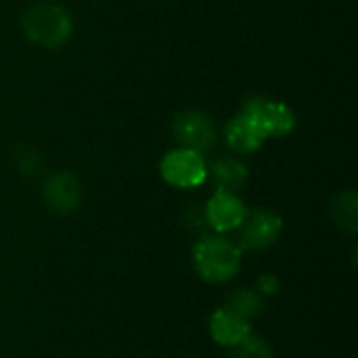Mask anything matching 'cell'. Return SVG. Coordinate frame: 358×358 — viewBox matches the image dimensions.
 <instances>
[{"instance_id":"cell-1","label":"cell","mask_w":358,"mask_h":358,"mask_svg":"<svg viewBox=\"0 0 358 358\" xmlns=\"http://www.w3.org/2000/svg\"><path fill=\"white\" fill-rule=\"evenodd\" d=\"M193 266L195 273L210 285H222L237 277L241 271L243 252L235 241L224 235H201L193 245Z\"/></svg>"},{"instance_id":"cell-2","label":"cell","mask_w":358,"mask_h":358,"mask_svg":"<svg viewBox=\"0 0 358 358\" xmlns=\"http://www.w3.org/2000/svg\"><path fill=\"white\" fill-rule=\"evenodd\" d=\"M23 36L42 48H61L73 31L69 10L57 2L40 0L29 4L21 15Z\"/></svg>"},{"instance_id":"cell-3","label":"cell","mask_w":358,"mask_h":358,"mask_svg":"<svg viewBox=\"0 0 358 358\" xmlns=\"http://www.w3.org/2000/svg\"><path fill=\"white\" fill-rule=\"evenodd\" d=\"M283 233V218L268 208L248 210L245 220L237 229V248L241 252H264L273 248Z\"/></svg>"},{"instance_id":"cell-4","label":"cell","mask_w":358,"mask_h":358,"mask_svg":"<svg viewBox=\"0 0 358 358\" xmlns=\"http://www.w3.org/2000/svg\"><path fill=\"white\" fill-rule=\"evenodd\" d=\"M239 111L252 115L264 130L266 138L287 136L296 130V124H298L296 111L289 105L268 99V96H262V94L248 96Z\"/></svg>"},{"instance_id":"cell-5","label":"cell","mask_w":358,"mask_h":358,"mask_svg":"<svg viewBox=\"0 0 358 358\" xmlns=\"http://www.w3.org/2000/svg\"><path fill=\"white\" fill-rule=\"evenodd\" d=\"M162 178L176 189H195L208 178V164L201 153L176 147L162 157Z\"/></svg>"},{"instance_id":"cell-6","label":"cell","mask_w":358,"mask_h":358,"mask_svg":"<svg viewBox=\"0 0 358 358\" xmlns=\"http://www.w3.org/2000/svg\"><path fill=\"white\" fill-rule=\"evenodd\" d=\"M172 132L178 147L197 151L201 155L218 143V128L212 115L199 109H187L176 113L172 122Z\"/></svg>"},{"instance_id":"cell-7","label":"cell","mask_w":358,"mask_h":358,"mask_svg":"<svg viewBox=\"0 0 358 358\" xmlns=\"http://www.w3.org/2000/svg\"><path fill=\"white\" fill-rule=\"evenodd\" d=\"M203 212H206L208 227L214 229L218 235H224L241 227V222L248 216V206L235 193L216 191L203 206Z\"/></svg>"},{"instance_id":"cell-8","label":"cell","mask_w":358,"mask_h":358,"mask_svg":"<svg viewBox=\"0 0 358 358\" xmlns=\"http://www.w3.org/2000/svg\"><path fill=\"white\" fill-rule=\"evenodd\" d=\"M42 199L52 214H73L82 203V185L71 172H57L46 178L42 187Z\"/></svg>"},{"instance_id":"cell-9","label":"cell","mask_w":358,"mask_h":358,"mask_svg":"<svg viewBox=\"0 0 358 358\" xmlns=\"http://www.w3.org/2000/svg\"><path fill=\"white\" fill-rule=\"evenodd\" d=\"M222 134H224L227 147L239 155H250V153L258 151L268 141L264 130L260 128V124L243 111H239L235 117H231L227 122Z\"/></svg>"},{"instance_id":"cell-10","label":"cell","mask_w":358,"mask_h":358,"mask_svg":"<svg viewBox=\"0 0 358 358\" xmlns=\"http://www.w3.org/2000/svg\"><path fill=\"white\" fill-rule=\"evenodd\" d=\"M210 336L218 346L231 348L235 344H239L243 338H248L252 334V323L243 317H239L237 313H233L227 306H220L212 313L210 317Z\"/></svg>"},{"instance_id":"cell-11","label":"cell","mask_w":358,"mask_h":358,"mask_svg":"<svg viewBox=\"0 0 358 358\" xmlns=\"http://www.w3.org/2000/svg\"><path fill=\"white\" fill-rule=\"evenodd\" d=\"M208 176L212 180V185L216 187V191H224V193H239L250 178V170L248 166L237 159V157H218L210 168H208Z\"/></svg>"},{"instance_id":"cell-12","label":"cell","mask_w":358,"mask_h":358,"mask_svg":"<svg viewBox=\"0 0 358 358\" xmlns=\"http://www.w3.org/2000/svg\"><path fill=\"white\" fill-rule=\"evenodd\" d=\"M224 306L252 323L256 317H260L264 313L266 298L256 287H237L235 292H231V296L227 298Z\"/></svg>"},{"instance_id":"cell-13","label":"cell","mask_w":358,"mask_h":358,"mask_svg":"<svg viewBox=\"0 0 358 358\" xmlns=\"http://www.w3.org/2000/svg\"><path fill=\"white\" fill-rule=\"evenodd\" d=\"M331 218L338 229L355 235L358 233V195L357 191L348 189L334 197L331 201Z\"/></svg>"},{"instance_id":"cell-14","label":"cell","mask_w":358,"mask_h":358,"mask_svg":"<svg viewBox=\"0 0 358 358\" xmlns=\"http://www.w3.org/2000/svg\"><path fill=\"white\" fill-rule=\"evenodd\" d=\"M229 358H275V350L266 338L250 334L239 344L229 348Z\"/></svg>"},{"instance_id":"cell-15","label":"cell","mask_w":358,"mask_h":358,"mask_svg":"<svg viewBox=\"0 0 358 358\" xmlns=\"http://www.w3.org/2000/svg\"><path fill=\"white\" fill-rule=\"evenodd\" d=\"M15 166H17V170L23 176H36V174L42 172L44 159H42V155H40L38 149H34V147H21L15 153Z\"/></svg>"},{"instance_id":"cell-16","label":"cell","mask_w":358,"mask_h":358,"mask_svg":"<svg viewBox=\"0 0 358 358\" xmlns=\"http://www.w3.org/2000/svg\"><path fill=\"white\" fill-rule=\"evenodd\" d=\"M182 224H185L189 231H193V233H201V231L208 227L203 206H195V203L189 206V208L185 210V214H182Z\"/></svg>"},{"instance_id":"cell-17","label":"cell","mask_w":358,"mask_h":358,"mask_svg":"<svg viewBox=\"0 0 358 358\" xmlns=\"http://www.w3.org/2000/svg\"><path fill=\"white\" fill-rule=\"evenodd\" d=\"M256 289H258L264 298H271V296H277V294H279V289H281V281H279V277H277V275H273V273H264V275H260V277H258V281H256Z\"/></svg>"}]
</instances>
